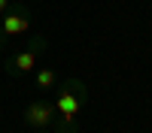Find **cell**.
<instances>
[{
	"instance_id": "1",
	"label": "cell",
	"mask_w": 152,
	"mask_h": 133,
	"mask_svg": "<svg viewBox=\"0 0 152 133\" xmlns=\"http://www.w3.org/2000/svg\"><path fill=\"white\" fill-rule=\"evenodd\" d=\"M46 45H49V40H46L43 33L31 36V42L24 45L21 52L9 55V58L3 60V70H6V76L18 79V76H28V73H34V67H37V60H40V55L46 52Z\"/></svg>"
},
{
	"instance_id": "2",
	"label": "cell",
	"mask_w": 152,
	"mask_h": 133,
	"mask_svg": "<svg viewBox=\"0 0 152 133\" xmlns=\"http://www.w3.org/2000/svg\"><path fill=\"white\" fill-rule=\"evenodd\" d=\"M58 97H55V112L61 115H79L88 106V88L82 79H58Z\"/></svg>"
},
{
	"instance_id": "3",
	"label": "cell",
	"mask_w": 152,
	"mask_h": 133,
	"mask_svg": "<svg viewBox=\"0 0 152 133\" xmlns=\"http://www.w3.org/2000/svg\"><path fill=\"white\" fill-rule=\"evenodd\" d=\"M31 24H34V9L24 6L21 0H15V3H12L3 15H0V52H3V45H6L9 36H21V33H28Z\"/></svg>"
},
{
	"instance_id": "4",
	"label": "cell",
	"mask_w": 152,
	"mask_h": 133,
	"mask_svg": "<svg viewBox=\"0 0 152 133\" xmlns=\"http://www.w3.org/2000/svg\"><path fill=\"white\" fill-rule=\"evenodd\" d=\"M55 103H46V100H34L24 106V124L31 130H49L55 121Z\"/></svg>"
},
{
	"instance_id": "5",
	"label": "cell",
	"mask_w": 152,
	"mask_h": 133,
	"mask_svg": "<svg viewBox=\"0 0 152 133\" xmlns=\"http://www.w3.org/2000/svg\"><path fill=\"white\" fill-rule=\"evenodd\" d=\"M58 70H52V67H43V70H37L34 73V88L37 91H52L55 85H58Z\"/></svg>"
},
{
	"instance_id": "6",
	"label": "cell",
	"mask_w": 152,
	"mask_h": 133,
	"mask_svg": "<svg viewBox=\"0 0 152 133\" xmlns=\"http://www.w3.org/2000/svg\"><path fill=\"white\" fill-rule=\"evenodd\" d=\"M52 133H79V115H55L52 127H49Z\"/></svg>"
},
{
	"instance_id": "7",
	"label": "cell",
	"mask_w": 152,
	"mask_h": 133,
	"mask_svg": "<svg viewBox=\"0 0 152 133\" xmlns=\"http://www.w3.org/2000/svg\"><path fill=\"white\" fill-rule=\"evenodd\" d=\"M12 3H15V0H0V15H3V12H6Z\"/></svg>"
}]
</instances>
